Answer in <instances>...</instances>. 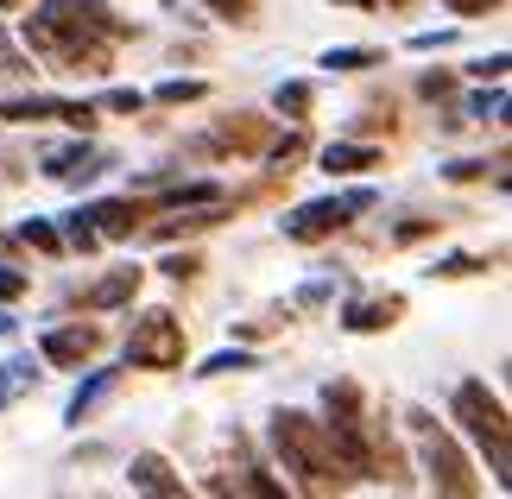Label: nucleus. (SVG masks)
<instances>
[{
  "mask_svg": "<svg viewBox=\"0 0 512 499\" xmlns=\"http://www.w3.org/2000/svg\"><path fill=\"white\" fill-rule=\"evenodd\" d=\"M19 38H26V51L51 57L57 70L70 76H102L114 64V38H133L127 19H114L102 0H45L26 26H19Z\"/></svg>",
  "mask_w": 512,
  "mask_h": 499,
  "instance_id": "f257e3e1",
  "label": "nucleus"
},
{
  "mask_svg": "<svg viewBox=\"0 0 512 499\" xmlns=\"http://www.w3.org/2000/svg\"><path fill=\"white\" fill-rule=\"evenodd\" d=\"M272 455L291 468V481H298L304 499H348V468L336 462V449H329V430L323 417L310 411H272Z\"/></svg>",
  "mask_w": 512,
  "mask_h": 499,
  "instance_id": "f03ea898",
  "label": "nucleus"
},
{
  "mask_svg": "<svg viewBox=\"0 0 512 499\" xmlns=\"http://www.w3.org/2000/svg\"><path fill=\"white\" fill-rule=\"evenodd\" d=\"M405 424H411V436H418V468H424L430 493H437V499H481V468L468 462V449L437 424V417L411 405Z\"/></svg>",
  "mask_w": 512,
  "mask_h": 499,
  "instance_id": "7ed1b4c3",
  "label": "nucleus"
},
{
  "mask_svg": "<svg viewBox=\"0 0 512 499\" xmlns=\"http://www.w3.org/2000/svg\"><path fill=\"white\" fill-rule=\"evenodd\" d=\"M323 430L336 462L348 468V481H373V424H367V398L354 379H329L323 386Z\"/></svg>",
  "mask_w": 512,
  "mask_h": 499,
  "instance_id": "20e7f679",
  "label": "nucleus"
},
{
  "mask_svg": "<svg viewBox=\"0 0 512 499\" xmlns=\"http://www.w3.org/2000/svg\"><path fill=\"white\" fill-rule=\"evenodd\" d=\"M449 417L475 436V449L487 455V468H494V481L506 487L512 481V449H506V398L487 386V379H462L456 392H449Z\"/></svg>",
  "mask_w": 512,
  "mask_h": 499,
  "instance_id": "39448f33",
  "label": "nucleus"
},
{
  "mask_svg": "<svg viewBox=\"0 0 512 499\" xmlns=\"http://www.w3.org/2000/svg\"><path fill=\"white\" fill-rule=\"evenodd\" d=\"M184 323H177V310H140L127 329V367H146V373H171L184 367Z\"/></svg>",
  "mask_w": 512,
  "mask_h": 499,
  "instance_id": "423d86ee",
  "label": "nucleus"
},
{
  "mask_svg": "<svg viewBox=\"0 0 512 499\" xmlns=\"http://www.w3.org/2000/svg\"><path fill=\"white\" fill-rule=\"evenodd\" d=\"M373 209V190H348V196H317V203H298L291 215H279V228H285V241L291 247H317L329 241V234H342L354 215H367Z\"/></svg>",
  "mask_w": 512,
  "mask_h": 499,
  "instance_id": "0eeeda50",
  "label": "nucleus"
},
{
  "mask_svg": "<svg viewBox=\"0 0 512 499\" xmlns=\"http://www.w3.org/2000/svg\"><path fill=\"white\" fill-rule=\"evenodd\" d=\"M0 121H13V127L64 121V127H76V133H95V121H102V108H95V102H64V95H13V102L0 108Z\"/></svg>",
  "mask_w": 512,
  "mask_h": 499,
  "instance_id": "6e6552de",
  "label": "nucleus"
},
{
  "mask_svg": "<svg viewBox=\"0 0 512 499\" xmlns=\"http://www.w3.org/2000/svg\"><path fill=\"white\" fill-rule=\"evenodd\" d=\"M95 348H102V329L95 323H64V329L38 335V361L45 367H83V361H95Z\"/></svg>",
  "mask_w": 512,
  "mask_h": 499,
  "instance_id": "1a4fd4ad",
  "label": "nucleus"
},
{
  "mask_svg": "<svg viewBox=\"0 0 512 499\" xmlns=\"http://www.w3.org/2000/svg\"><path fill=\"white\" fill-rule=\"evenodd\" d=\"M83 215L102 241H133V234L146 228L152 203H140V196H102V203H83Z\"/></svg>",
  "mask_w": 512,
  "mask_h": 499,
  "instance_id": "9d476101",
  "label": "nucleus"
},
{
  "mask_svg": "<svg viewBox=\"0 0 512 499\" xmlns=\"http://www.w3.org/2000/svg\"><path fill=\"white\" fill-rule=\"evenodd\" d=\"M127 474H133V493H140V499H196V493L184 487V474H177L159 449H140V455L127 462Z\"/></svg>",
  "mask_w": 512,
  "mask_h": 499,
  "instance_id": "9b49d317",
  "label": "nucleus"
},
{
  "mask_svg": "<svg viewBox=\"0 0 512 499\" xmlns=\"http://www.w3.org/2000/svg\"><path fill=\"white\" fill-rule=\"evenodd\" d=\"M114 165L108 152H95L89 139H76V146H57V152H45V177L51 184H95Z\"/></svg>",
  "mask_w": 512,
  "mask_h": 499,
  "instance_id": "f8f14e48",
  "label": "nucleus"
},
{
  "mask_svg": "<svg viewBox=\"0 0 512 499\" xmlns=\"http://www.w3.org/2000/svg\"><path fill=\"white\" fill-rule=\"evenodd\" d=\"M215 152H234V158H260L272 146V121L266 114H228V121H215Z\"/></svg>",
  "mask_w": 512,
  "mask_h": 499,
  "instance_id": "ddd939ff",
  "label": "nucleus"
},
{
  "mask_svg": "<svg viewBox=\"0 0 512 499\" xmlns=\"http://www.w3.org/2000/svg\"><path fill=\"white\" fill-rule=\"evenodd\" d=\"M405 316V297L399 291H386V297H348L342 304V329L348 335H380V329H392Z\"/></svg>",
  "mask_w": 512,
  "mask_h": 499,
  "instance_id": "4468645a",
  "label": "nucleus"
},
{
  "mask_svg": "<svg viewBox=\"0 0 512 499\" xmlns=\"http://www.w3.org/2000/svg\"><path fill=\"white\" fill-rule=\"evenodd\" d=\"M140 266H114V272H102L95 285L83 291V310L89 316H102V310H121V304H133V291H140Z\"/></svg>",
  "mask_w": 512,
  "mask_h": 499,
  "instance_id": "2eb2a0df",
  "label": "nucleus"
},
{
  "mask_svg": "<svg viewBox=\"0 0 512 499\" xmlns=\"http://www.w3.org/2000/svg\"><path fill=\"white\" fill-rule=\"evenodd\" d=\"M373 165H386V152L373 146V139H329L323 146V171L329 177H361Z\"/></svg>",
  "mask_w": 512,
  "mask_h": 499,
  "instance_id": "dca6fc26",
  "label": "nucleus"
},
{
  "mask_svg": "<svg viewBox=\"0 0 512 499\" xmlns=\"http://www.w3.org/2000/svg\"><path fill=\"white\" fill-rule=\"evenodd\" d=\"M228 215H234L228 196H222V203H196L190 215H184V209H171L165 222L152 228V241H165V247H171V241H184V234H203V228H215V222H228Z\"/></svg>",
  "mask_w": 512,
  "mask_h": 499,
  "instance_id": "f3484780",
  "label": "nucleus"
},
{
  "mask_svg": "<svg viewBox=\"0 0 512 499\" xmlns=\"http://www.w3.org/2000/svg\"><path fill=\"white\" fill-rule=\"evenodd\" d=\"M373 481H392V487H411V481H418L411 462H405V449H399V436L386 430V417L373 424Z\"/></svg>",
  "mask_w": 512,
  "mask_h": 499,
  "instance_id": "a211bd4d",
  "label": "nucleus"
},
{
  "mask_svg": "<svg viewBox=\"0 0 512 499\" xmlns=\"http://www.w3.org/2000/svg\"><path fill=\"white\" fill-rule=\"evenodd\" d=\"M228 443H234V455H241V462H247V474H241V481H247V499H298V493H291V487L279 481V474H272V468L260 462V455H253V443H247L241 430H234Z\"/></svg>",
  "mask_w": 512,
  "mask_h": 499,
  "instance_id": "6ab92c4d",
  "label": "nucleus"
},
{
  "mask_svg": "<svg viewBox=\"0 0 512 499\" xmlns=\"http://www.w3.org/2000/svg\"><path fill=\"white\" fill-rule=\"evenodd\" d=\"M114 386H121V367H95V373L83 379V386L70 392V405H64V424H89V417H95V405H102V398H108Z\"/></svg>",
  "mask_w": 512,
  "mask_h": 499,
  "instance_id": "aec40b11",
  "label": "nucleus"
},
{
  "mask_svg": "<svg viewBox=\"0 0 512 499\" xmlns=\"http://www.w3.org/2000/svg\"><path fill=\"white\" fill-rule=\"evenodd\" d=\"M38 386V367L26 361V354H13V361H0V411L7 405H19V398H26Z\"/></svg>",
  "mask_w": 512,
  "mask_h": 499,
  "instance_id": "412c9836",
  "label": "nucleus"
},
{
  "mask_svg": "<svg viewBox=\"0 0 512 499\" xmlns=\"http://www.w3.org/2000/svg\"><path fill=\"white\" fill-rule=\"evenodd\" d=\"M373 64H386V51H373V45H329L323 51V70H342V76L373 70Z\"/></svg>",
  "mask_w": 512,
  "mask_h": 499,
  "instance_id": "4be33fe9",
  "label": "nucleus"
},
{
  "mask_svg": "<svg viewBox=\"0 0 512 499\" xmlns=\"http://www.w3.org/2000/svg\"><path fill=\"white\" fill-rule=\"evenodd\" d=\"M203 95H209L203 76H171V83H159L146 102H159V108H190V102H203Z\"/></svg>",
  "mask_w": 512,
  "mask_h": 499,
  "instance_id": "5701e85b",
  "label": "nucleus"
},
{
  "mask_svg": "<svg viewBox=\"0 0 512 499\" xmlns=\"http://www.w3.org/2000/svg\"><path fill=\"white\" fill-rule=\"evenodd\" d=\"M260 367V354L253 348H222V354H209L203 367H196V379H222V373H253Z\"/></svg>",
  "mask_w": 512,
  "mask_h": 499,
  "instance_id": "b1692460",
  "label": "nucleus"
},
{
  "mask_svg": "<svg viewBox=\"0 0 512 499\" xmlns=\"http://www.w3.org/2000/svg\"><path fill=\"white\" fill-rule=\"evenodd\" d=\"M272 108L291 114V121H304V114L317 108V83H279V89H272Z\"/></svg>",
  "mask_w": 512,
  "mask_h": 499,
  "instance_id": "393cba45",
  "label": "nucleus"
},
{
  "mask_svg": "<svg viewBox=\"0 0 512 499\" xmlns=\"http://www.w3.org/2000/svg\"><path fill=\"white\" fill-rule=\"evenodd\" d=\"M304 146H310L304 133H285V139H272L260 158H272V177H291V171H298V158H304Z\"/></svg>",
  "mask_w": 512,
  "mask_h": 499,
  "instance_id": "a878e982",
  "label": "nucleus"
},
{
  "mask_svg": "<svg viewBox=\"0 0 512 499\" xmlns=\"http://www.w3.org/2000/svg\"><path fill=\"white\" fill-rule=\"evenodd\" d=\"M57 241L76 247V253H95V247H102V234L89 228V215H83V209H70V215H64V228H57Z\"/></svg>",
  "mask_w": 512,
  "mask_h": 499,
  "instance_id": "bb28decb",
  "label": "nucleus"
},
{
  "mask_svg": "<svg viewBox=\"0 0 512 499\" xmlns=\"http://www.w3.org/2000/svg\"><path fill=\"white\" fill-rule=\"evenodd\" d=\"M430 278H475V272H487V259L481 253H449V259H437V266H424Z\"/></svg>",
  "mask_w": 512,
  "mask_h": 499,
  "instance_id": "cd10ccee",
  "label": "nucleus"
},
{
  "mask_svg": "<svg viewBox=\"0 0 512 499\" xmlns=\"http://www.w3.org/2000/svg\"><path fill=\"white\" fill-rule=\"evenodd\" d=\"M19 247H32V253H64V241H57V228L51 222H19Z\"/></svg>",
  "mask_w": 512,
  "mask_h": 499,
  "instance_id": "c85d7f7f",
  "label": "nucleus"
},
{
  "mask_svg": "<svg viewBox=\"0 0 512 499\" xmlns=\"http://www.w3.org/2000/svg\"><path fill=\"white\" fill-rule=\"evenodd\" d=\"M159 272L177 278V285H190V278H203V253H190V247H184V253H165V259H159Z\"/></svg>",
  "mask_w": 512,
  "mask_h": 499,
  "instance_id": "c756f323",
  "label": "nucleus"
},
{
  "mask_svg": "<svg viewBox=\"0 0 512 499\" xmlns=\"http://www.w3.org/2000/svg\"><path fill=\"white\" fill-rule=\"evenodd\" d=\"M437 228H443L437 215H411V222H399V228H392V247H418V241H430Z\"/></svg>",
  "mask_w": 512,
  "mask_h": 499,
  "instance_id": "7c9ffc66",
  "label": "nucleus"
},
{
  "mask_svg": "<svg viewBox=\"0 0 512 499\" xmlns=\"http://www.w3.org/2000/svg\"><path fill=\"white\" fill-rule=\"evenodd\" d=\"M500 108H506V89H481V95H468V108L462 114H475V121H500Z\"/></svg>",
  "mask_w": 512,
  "mask_h": 499,
  "instance_id": "2f4dec72",
  "label": "nucleus"
},
{
  "mask_svg": "<svg viewBox=\"0 0 512 499\" xmlns=\"http://www.w3.org/2000/svg\"><path fill=\"white\" fill-rule=\"evenodd\" d=\"M418 95H424V102H449V95H456V76H449V70H424Z\"/></svg>",
  "mask_w": 512,
  "mask_h": 499,
  "instance_id": "473e14b6",
  "label": "nucleus"
},
{
  "mask_svg": "<svg viewBox=\"0 0 512 499\" xmlns=\"http://www.w3.org/2000/svg\"><path fill=\"white\" fill-rule=\"evenodd\" d=\"M392 127H399V114H392V102H386V108H367L361 121H354V133H361V139H373V133H392Z\"/></svg>",
  "mask_w": 512,
  "mask_h": 499,
  "instance_id": "72a5a7b5",
  "label": "nucleus"
},
{
  "mask_svg": "<svg viewBox=\"0 0 512 499\" xmlns=\"http://www.w3.org/2000/svg\"><path fill=\"white\" fill-rule=\"evenodd\" d=\"M443 177H449V184H481V177H487V158H449Z\"/></svg>",
  "mask_w": 512,
  "mask_h": 499,
  "instance_id": "f704fd0d",
  "label": "nucleus"
},
{
  "mask_svg": "<svg viewBox=\"0 0 512 499\" xmlns=\"http://www.w3.org/2000/svg\"><path fill=\"white\" fill-rule=\"evenodd\" d=\"M95 108H108V114H140V108H146V95H140V89H108Z\"/></svg>",
  "mask_w": 512,
  "mask_h": 499,
  "instance_id": "c9c22d12",
  "label": "nucleus"
},
{
  "mask_svg": "<svg viewBox=\"0 0 512 499\" xmlns=\"http://www.w3.org/2000/svg\"><path fill=\"white\" fill-rule=\"evenodd\" d=\"M203 7H209L215 19H234V26H247V19H253V7H260V0H203Z\"/></svg>",
  "mask_w": 512,
  "mask_h": 499,
  "instance_id": "e433bc0d",
  "label": "nucleus"
},
{
  "mask_svg": "<svg viewBox=\"0 0 512 499\" xmlns=\"http://www.w3.org/2000/svg\"><path fill=\"white\" fill-rule=\"evenodd\" d=\"M26 285H32V278L19 272V266H0V304H13V297H26Z\"/></svg>",
  "mask_w": 512,
  "mask_h": 499,
  "instance_id": "4c0bfd02",
  "label": "nucleus"
},
{
  "mask_svg": "<svg viewBox=\"0 0 512 499\" xmlns=\"http://www.w3.org/2000/svg\"><path fill=\"white\" fill-rule=\"evenodd\" d=\"M203 493H209V499H247V481H228V474H209V481H203Z\"/></svg>",
  "mask_w": 512,
  "mask_h": 499,
  "instance_id": "58836bf2",
  "label": "nucleus"
},
{
  "mask_svg": "<svg viewBox=\"0 0 512 499\" xmlns=\"http://www.w3.org/2000/svg\"><path fill=\"white\" fill-rule=\"evenodd\" d=\"M456 19H481V13H500V0H443Z\"/></svg>",
  "mask_w": 512,
  "mask_h": 499,
  "instance_id": "ea45409f",
  "label": "nucleus"
},
{
  "mask_svg": "<svg viewBox=\"0 0 512 499\" xmlns=\"http://www.w3.org/2000/svg\"><path fill=\"white\" fill-rule=\"evenodd\" d=\"M506 64H512V57H506V51H494V57H481V64H468V70H475V76H494V83H500Z\"/></svg>",
  "mask_w": 512,
  "mask_h": 499,
  "instance_id": "a19ab883",
  "label": "nucleus"
},
{
  "mask_svg": "<svg viewBox=\"0 0 512 499\" xmlns=\"http://www.w3.org/2000/svg\"><path fill=\"white\" fill-rule=\"evenodd\" d=\"M449 38H456V32H418V38H411V45H418V51H443Z\"/></svg>",
  "mask_w": 512,
  "mask_h": 499,
  "instance_id": "79ce46f5",
  "label": "nucleus"
},
{
  "mask_svg": "<svg viewBox=\"0 0 512 499\" xmlns=\"http://www.w3.org/2000/svg\"><path fill=\"white\" fill-rule=\"evenodd\" d=\"M298 304H329V285H323V278H317V285H304V291H298Z\"/></svg>",
  "mask_w": 512,
  "mask_h": 499,
  "instance_id": "37998d69",
  "label": "nucleus"
},
{
  "mask_svg": "<svg viewBox=\"0 0 512 499\" xmlns=\"http://www.w3.org/2000/svg\"><path fill=\"white\" fill-rule=\"evenodd\" d=\"M342 7H354V13H367V7H373V0H342Z\"/></svg>",
  "mask_w": 512,
  "mask_h": 499,
  "instance_id": "c03bdc74",
  "label": "nucleus"
},
{
  "mask_svg": "<svg viewBox=\"0 0 512 499\" xmlns=\"http://www.w3.org/2000/svg\"><path fill=\"white\" fill-rule=\"evenodd\" d=\"M13 7H26V0H0V13H13Z\"/></svg>",
  "mask_w": 512,
  "mask_h": 499,
  "instance_id": "a18cd8bd",
  "label": "nucleus"
},
{
  "mask_svg": "<svg viewBox=\"0 0 512 499\" xmlns=\"http://www.w3.org/2000/svg\"><path fill=\"white\" fill-rule=\"evenodd\" d=\"M0 335H13V316H0Z\"/></svg>",
  "mask_w": 512,
  "mask_h": 499,
  "instance_id": "49530a36",
  "label": "nucleus"
},
{
  "mask_svg": "<svg viewBox=\"0 0 512 499\" xmlns=\"http://www.w3.org/2000/svg\"><path fill=\"white\" fill-rule=\"evenodd\" d=\"M392 7H411V0H392Z\"/></svg>",
  "mask_w": 512,
  "mask_h": 499,
  "instance_id": "de8ad7c7",
  "label": "nucleus"
}]
</instances>
